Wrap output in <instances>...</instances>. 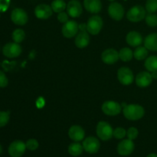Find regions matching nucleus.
Segmentation results:
<instances>
[{"label":"nucleus","instance_id":"nucleus-28","mask_svg":"<svg viewBox=\"0 0 157 157\" xmlns=\"http://www.w3.org/2000/svg\"><path fill=\"white\" fill-rule=\"evenodd\" d=\"M12 39L16 43H21L23 40L25 38V33L24 31L21 29H15L13 32H12Z\"/></svg>","mask_w":157,"mask_h":157},{"label":"nucleus","instance_id":"nucleus-21","mask_svg":"<svg viewBox=\"0 0 157 157\" xmlns=\"http://www.w3.org/2000/svg\"><path fill=\"white\" fill-rule=\"evenodd\" d=\"M126 41L129 45L132 47H138L143 42L142 35L137 32H130L127 34Z\"/></svg>","mask_w":157,"mask_h":157},{"label":"nucleus","instance_id":"nucleus-33","mask_svg":"<svg viewBox=\"0 0 157 157\" xmlns=\"http://www.w3.org/2000/svg\"><path fill=\"white\" fill-rule=\"evenodd\" d=\"M26 148L28 150H31V151H34V150H36L39 147V144L38 142L35 139H30L25 143Z\"/></svg>","mask_w":157,"mask_h":157},{"label":"nucleus","instance_id":"nucleus-15","mask_svg":"<svg viewBox=\"0 0 157 157\" xmlns=\"http://www.w3.org/2000/svg\"><path fill=\"white\" fill-rule=\"evenodd\" d=\"M53 13L52 7L48 5L40 4L36 6L35 9V15L39 19H48Z\"/></svg>","mask_w":157,"mask_h":157},{"label":"nucleus","instance_id":"nucleus-34","mask_svg":"<svg viewBox=\"0 0 157 157\" xmlns=\"http://www.w3.org/2000/svg\"><path fill=\"white\" fill-rule=\"evenodd\" d=\"M138 134H139L138 130L136 128H135V127H130L127 131V137H128V139L131 140L136 139V137L138 136Z\"/></svg>","mask_w":157,"mask_h":157},{"label":"nucleus","instance_id":"nucleus-16","mask_svg":"<svg viewBox=\"0 0 157 157\" xmlns=\"http://www.w3.org/2000/svg\"><path fill=\"white\" fill-rule=\"evenodd\" d=\"M119 52L113 48H109L103 52L101 59L105 64H113L119 59Z\"/></svg>","mask_w":157,"mask_h":157},{"label":"nucleus","instance_id":"nucleus-35","mask_svg":"<svg viewBox=\"0 0 157 157\" xmlns=\"http://www.w3.org/2000/svg\"><path fill=\"white\" fill-rule=\"evenodd\" d=\"M9 84V81L6 75L0 71V87H6Z\"/></svg>","mask_w":157,"mask_h":157},{"label":"nucleus","instance_id":"nucleus-4","mask_svg":"<svg viewBox=\"0 0 157 157\" xmlns=\"http://www.w3.org/2000/svg\"><path fill=\"white\" fill-rule=\"evenodd\" d=\"M103 20L99 15H94L90 17L87 23V31L88 33L95 35H98L103 27Z\"/></svg>","mask_w":157,"mask_h":157},{"label":"nucleus","instance_id":"nucleus-30","mask_svg":"<svg viewBox=\"0 0 157 157\" xmlns=\"http://www.w3.org/2000/svg\"><path fill=\"white\" fill-rule=\"evenodd\" d=\"M146 10L148 13H155L157 12V0H147L146 2Z\"/></svg>","mask_w":157,"mask_h":157},{"label":"nucleus","instance_id":"nucleus-27","mask_svg":"<svg viewBox=\"0 0 157 157\" xmlns=\"http://www.w3.org/2000/svg\"><path fill=\"white\" fill-rule=\"evenodd\" d=\"M51 7H52L53 12L60 13V12H63L66 9L67 5H66L65 2L64 0H54L52 2Z\"/></svg>","mask_w":157,"mask_h":157},{"label":"nucleus","instance_id":"nucleus-23","mask_svg":"<svg viewBox=\"0 0 157 157\" xmlns=\"http://www.w3.org/2000/svg\"><path fill=\"white\" fill-rule=\"evenodd\" d=\"M84 147L79 142L72 143L68 147V153L73 156H79L84 151Z\"/></svg>","mask_w":157,"mask_h":157},{"label":"nucleus","instance_id":"nucleus-18","mask_svg":"<svg viewBox=\"0 0 157 157\" xmlns=\"http://www.w3.org/2000/svg\"><path fill=\"white\" fill-rule=\"evenodd\" d=\"M153 77L150 72L142 71L138 74L136 77V84L140 87H147L151 84Z\"/></svg>","mask_w":157,"mask_h":157},{"label":"nucleus","instance_id":"nucleus-2","mask_svg":"<svg viewBox=\"0 0 157 157\" xmlns=\"http://www.w3.org/2000/svg\"><path fill=\"white\" fill-rule=\"evenodd\" d=\"M96 133L100 139L104 141H107L111 139L113 136V130L108 123L105 121H101L97 126Z\"/></svg>","mask_w":157,"mask_h":157},{"label":"nucleus","instance_id":"nucleus-9","mask_svg":"<svg viewBox=\"0 0 157 157\" xmlns=\"http://www.w3.org/2000/svg\"><path fill=\"white\" fill-rule=\"evenodd\" d=\"M82 145L84 150L90 154H94V153H98L100 147H101L99 140H98V138L94 137V136H88L83 141Z\"/></svg>","mask_w":157,"mask_h":157},{"label":"nucleus","instance_id":"nucleus-17","mask_svg":"<svg viewBox=\"0 0 157 157\" xmlns=\"http://www.w3.org/2000/svg\"><path fill=\"white\" fill-rule=\"evenodd\" d=\"M68 136L75 142H80L84 139L85 132L81 126L74 125L69 129Z\"/></svg>","mask_w":157,"mask_h":157},{"label":"nucleus","instance_id":"nucleus-5","mask_svg":"<svg viewBox=\"0 0 157 157\" xmlns=\"http://www.w3.org/2000/svg\"><path fill=\"white\" fill-rule=\"evenodd\" d=\"M22 49L21 46L16 42H9L4 45L2 48V53L9 58H14L19 56L21 54Z\"/></svg>","mask_w":157,"mask_h":157},{"label":"nucleus","instance_id":"nucleus-20","mask_svg":"<svg viewBox=\"0 0 157 157\" xmlns=\"http://www.w3.org/2000/svg\"><path fill=\"white\" fill-rule=\"evenodd\" d=\"M84 6L87 12L93 14L98 13L102 9V4L100 0H84Z\"/></svg>","mask_w":157,"mask_h":157},{"label":"nucleus","instance_id":"nucleus-41","mask_svg":"<svg viewBox=\"0 0 157 157\" xmlns=\"http://www.w3.org/2000/svg\"><path fill=\"white\" fill-rule=\"evenodd\" d=\"M2 147L1 144H0V155L2 154Z\"/></svg>","mask_w":157,"mask_h":157},{"label":"nucleus","instance_id":"nucleus-39","mask_svg":"<svg viewBox=\"0 0 157 157\" xmlns=\"http://www.w3.org/2000/svg\"><path fill=\"white\" fill-rule=\"evenodd\" d=\"M152 77H153V79H157V71L155 72H151Z\"/></svg>","mask_w":157,"mask_h":157},{"label":"nucleus","instance_id":"nucleus-10","mask_svg":"<svg viewBox=\"0 0 157 157\" xmlns=\"http://www.w3.org/2000/svg\"><path fill=\"white\" fill-rule=\"evenodd\" d=\"M11 19L18 25H24L27 23L29 17L25 11L20 8L15 9L11 13Z\"/></svg>","mask_w":157,"mask_h":157},{"label":"nucleus","instance_id":"nucleus-25","mask_svg":"<svg viewBox=\"0 0 157 157\" xmlns=\"http://www.w3.org/2000/svg\"><path fill=\"white\" fill-rule=\"evenodd\" d=\"M147 55H148V49L144 46H138L136 49H135L134 52H133V56L138 61H141V60H144L147 58Z\"/></svg>","mask_w":157,"mask_h":157},{"label":"nucleus","instance_id":"nucleus-31","mask_svg":"<svg viewBox=\"0 0 157 157\" xmlns=\"http://www.w3.org/2000/svg\"><path fill=\"white\" fill-rule=\"evenodd\" d=\"M10 116L9 112L0 111V127H3L9 123Z\"/></svg>","mask_w":157,"mask_h":157},{"label":"nucleus","instance_id":"nucleus-26","mask_svg":"<svg viewBox=\"0 0 157 157\" xmlns=\"http://www.w3.org/2000/svg\"><path fill=\"white\" fill-rule=\"evenodd\" d=\"M133 57V52L129 48H124L119 52V58L123 61H130Z\"/></svg>","mask_w":157,"mask_h":157},{"label":"nucleus","instance_id":"nucleus-8","mask_svg":"<svg viewBox=\"0 0 157 157\" xmlns=\"http://www.w3.org/2000/svg\"><path fill=\"white\" fill-rule=\"evenodd\" d=\"M117 78L120 83L123 85H130L133 82L134 76L130 68L126 67H121L117 71Z\"/></svg>","mask_w":157,"mask_h":157},{"label":"nucleus","instance_id":"nucleus-6","mask_svg":"<svg viewBox=\"0 0 157 157\" xmlns=\"http://www.w3.org/2000/svg\"><path fill=\"white\" fill-rule=\"evenodd\" d=\"M101 109L107 116H117L121 112V105L116 101H108L103 104Z\"/></svg>","mask_w":157,"mask_h":157},{"label":"nucleus","instance_id":"nucleus-19","mask_svg":"<svg viewBox=\"0 0 157 157\" xmlns=\"http://www.w3.org/2000/svg\"><path fill=\"white\" fill-rule=\"evenodd\" d=\"M75 45L78 48H84L87 47L90 42V36L89 34L86 31H81L77 35L75 38Z\"/></svg>","mask_w":157,"mask_h":157},{"label":"nucleus","instance_id":"nucleus-13","mask_svg":"<svg viewBox=\"0 0 157 157\" xmlns=\"http://www.w3.org/2000/svg\"><path fill=\"white\" fill-rule=\"evenodd\" d=\"M135 145L133 140L130 139L124 140L117 146V152L121 156H129L133 152Z\"/></svg>","mask_w":157,"mask_h":157},{"label":"nucleus","instance_id":"nucleus-7","mask_svg":"<svg viewBox=\"0 0 157 157\" xmlns=\"http://www.w3.org/2000/svg\"><path fill=\"white\" fill-rule=\"evenodd\" d=\"M26 145L21 140H15L9 145L8 152L12 157H21L25 153Z\"/></svg>","mask_w":157,"mask_h":157},{"label":"nucleus","instance_id":"nucleus-22","mask_svg":"<svg viewBox=\"0 0 157 157\" xmlns=\"http://www.w3.org/2000/svg\"><path fill=\"white\" fill-rule=\"evenodd\" d=\"M144 46L152 52H157V33H151L144 40Z\"/></svg>","mask_w":157,"mask_h":157},{"label":"nucleus","instance_id":"nucleus-40","mask_svg":"<svg viewBox=\"0 0 157 157\" xmlns=\"http://www.w3.org/2000/svg\"><path fill=\"white\" fill-rule=\"evenodd\" d=\"M147 157H157V154H156V153H150Z\"/></svg>","mask_w":157,"mask_h":157},{"label":"nucleus","instance_id":"nucleus-32","mask_svg":"<svg viewBox=\"0 0 157 157\" xmlns=\"http://www.w3.org/2000/svg\"><path fill=\"white\" fill-rule=\"evenodd\" d=\"M126 135H127V131H126L125 129L122 128V127H117L113 130V136H114L116 139H123V138L125 137Z\"/></svg>","mask_w":157,"mask_h":157},{"label":"nucleus","instance_id":"nucleus-37","mask_svg":"<svg viewBox=\"0 0 157 157\" xmlns=\"http://www.w3.org/2000/svg\"><path fill=\"white\" fill-rule=\"evenodd\" d=\"M10 3V0H0V12H6Z\"/></svg>","mask_w":157,"mask_h":157},{"label":"nucleus","instance_id":"nucleus-3","mask_svg":"<svg viewBox=\"0 0 157 157\" xmlns=\"http://www.w3.org/2000/svg\"><path fill=\"white\" fill-rule=\"evenodd\" d=\"M146 9L142 6H135L128 11L127 18L132 22H138L144 19L147 15Z\"/></svg>","mask_w":157,"mask_h":157},{"label":"nucleus","instance_id":"nucleus-12","mask_svg":"<svg viewBox=\"0 0 157 157\" xmlns=\"http://www.w3.org/2000/svg\"><path fill=\"white\" fill-rule=\"evenodd\" d=\"M108 14L113 20L120 21L124 15V9L120 3L112 2L108 7Z\"/></svg>","mask_w":157,"mask_h":157},{"label":"nucleus","instance_id":"nucleus-1","mask_svg":"<svg viewBox=\"0 0 157 157\" xmlns=\"http://www.w3.org/2000/svg\"><path fill=\"white\" fill-rule=\"evenodd\" d=\"M124 117L129 121H138L141 119L145 114L144 108L137 104H130L126 105L123 110Z\"/></svg>","mask_w":157,"mask_h":157},{"label":"nucleus","instance_id":"nucleus-11","mask_svg":"<svg viewBox=\"0 0 157 157\" xmlns=\"http://www.w3.org/2000/svg\"><path fill=\"white\" fill-rule=\"evenodd\" d=\"M79 30V25L75 21H67L64 23L62 27V32L64 37L67 38H73L76 35H78Z\"/></svg>","mask_w":157,"mask_h":157},{"label":"nucleus","instance_id":"nucleus-24","mask_svg":"<svg viewBox=\"0 0 157 157\" xmlns=\"http://www.w3.org/2000/svg\"><path fill=\"white\" fill-rule=\"evenodd\" d=\"M145 67L150 72L157 71V56L152 55L147 58L144 63Z\"/></svg>","mask_w":157,"mask_h":157},{"label":"nucleus","instance_id":"nucleus-36","mask_svg":"<svg viewBox=\"0 0 157 157\" xmlns=\"http://www.w3.org/2000/svg\"><path fill=\"white\" fill-rule=\"evenodd\" d=\"M58 20L61 23H66L68 21V15L66 12H61L58 14Z\"/></svg>","mask_w":157,"mask_h":157},{"label":"nucleus","instance_id":"nucleus-29","mask_svg":"<svg viewBox=\"0 0 157 157\" xmlns=\"http://www.w3.org/2000/svg\"><path fill=\"white\" fill-rule=\"evenodd\" d=\"M146 23L150 27L157 26V15L155 13H148L145 17Z\"/></svg>","mask_w":157,"mask_h":157},{"label":"nucleus","instance_id":"nucleus-38","mask_svg":"<svg viewBox=\"0 0 157 157\" xmlns=\"http://www.w3.org/2000/svg\"><path fill=\"white\" fill-rule=\"evenodd\" d=\"M85 29H87V25L85 24L79 25V30L85 31Z\"/></svg>","mask_w":157,"mask_h":157},{"label":"nucleus","instance_id":"nucleus-42","mask_svg":"<svg viewBox=\"0 0 157 157\" xmlns=\"http://www.w3.org/2000/svg\"><path fill=\"white\" fill-rule=\"evenodd\" d=\"M109 1H110V2H113V1H115V0H109Z\"/></svg>","mask_w":157,"mask_h":157},{"label":"nucleus","instance_id":"nucleus-14","mask_svg":"<svg viewBox=\"0 0 157 157\" xmlns=\"http://www.w3.org/2000/svg\"><path fill=\"white\" fill-rule=\"evenodd\" d=\"M67 14L72 18H78L82 14L83 9L81 2L78 0H71L67 5Z\"/></svg>","mask_w":157,"mask_h":157}]
</instances>
